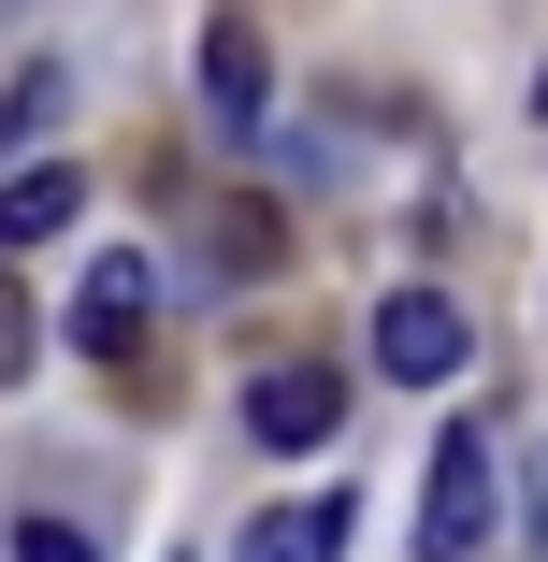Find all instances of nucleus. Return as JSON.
<instances>
[{"label":"nucleus","mask_w":548,"mask_h":562,"mask_svg":"<svg viewBox=\"0 0 548 562\" xmlns=\"http://www.w3.org/2000/svg\"><path fill=\"white\" fill-rule=\"evenodd\" d=\"M505 476V447H491V418H448L433 432V476H418V562H477L491 548V491Z\"/></svg>","instance_id":"obj_1"},{"label":"nucleus","mask_w":548,"mask_h":562,"mask_svg":"<svg viewBox=\"0 0 548 562\" xmlns=\"http://www.w3.org/2000/svg\"><path fill=\"white\" fill-rule=\"evenodd\" d=\"M462 347H477V331H462V303H448V289H376V375H390V390L462 375Z\"/></svg>","instance_id":"obj_2"},{"label":"nucleus","mask_w":548,"mask_h":562,"mask_svg":"<svg viewBox=\"0 0 548 562\" xmlns=\"http://www.w3.org/2000/svg\"><path fill=\"white\" fill-rule=\"evenodd\" d=\"M145 317H159V260H87V289H72V347L87 361H131Z\"/></svg>","instance_id":"obj_3"},{"label":"nucleus","mask_w":548,"mask_h":562,"mask_svg":"<svg viewBox=\"0 0 548 562\" xmlns=\"http://www.w3.org/2000/svg\"><path fill=\"white\" fill-rule=\"evenodd\" d=\"M246 432H260V447H333V432H347V375L275 361V375L246 390Z\"/></svg>","instance_id":"obj_4"},{"label":"nucleus","mask_w":548,"mask_h":562,"mask_svg":"<svg viewBox=\"0 0 548 562\" xmlns=\"http://www.w3.org/2000/svg\"><path fill=\"white\" fill-rule=\"evenodd\" d=\"M202 101H216V131H232V145H260V101H275L260 15H202Z\"/></svg>","instance_id":"obj_5"},{"label":"nucleus","mask_w":548,"mask_h":562,"mask_svg":"<svg viewBox=\"0 0 548 562\" xmlns=\"http://www.w3.org/2000/svg\"><path fill=\"white\" fill-rule=\"evenodd\" d=\"M232 562H347V491H303L289 519L260 505V519L232 533Z\"/></svg>","instance_id":"obj_6"},{"label":"nucleus","mask_w":548,"mask_h":562,"mask_svg":"<svg viewBox=\"0 0 548 562\" xmlns=\"http://www.w3.org/2000/svg\"><path fill=\"white\" fill-rule=\"evenodd\" d=\"M72 216H87V173H72V159L0 173V246H44V232H72Z\"/></svg>","instance_id":"obj_7"},{"label":"nucleus","mask_w":548,"mask_h":562,"mask_svg":"<svg viewBox=\"0 0 548 562\" xmlns=\"http://www.w3.org/2000/svg\"><path fill=\"white\" fill-rule=\"evenodd\" d=\"M216 274H275V216H260V202L216 216Z\"/></svg>","instance_id":"obj_8"},{"label":"nucleus","mask_w":548,"mask_h":562,"mask_svg":"<svg viewBox=\"0 0 548 562\" xmlns=\"http://www.w3.org/2000/svg\"><path fill=\"white\" fill-rule=\"evenodd\" d=\"M15 562H101V533H87V519H44V505H30V519H15Z\"/></svg>","instance_id":"obj_9"},{"label":"nucleus","mask_w":548,"mask_h":562,"mask_svg":"<svg viewBox=\"0 0 548 562\" xmlns=\"http://www.w3.org/2000/svg\"><path fill=\"white\" fill-rule=\"evenodd\" d=\"M15 375H30V289L0 274V390H15Z\"/></svg>","instance_id":"obj_10"},{"label":"nucleus","mask_w":548,"mask_h":562,"mask_svg":"<svg viewBox=\"0 0 548 562\" xmlns=\"http://www.w3.org/2000/svg\"><path fill=\"white\" fill-rule=\"evenodd\" d=\"M534 562H548V505H534Z\"/></svg>","instance_id":"obj_11"}]
</instances>
